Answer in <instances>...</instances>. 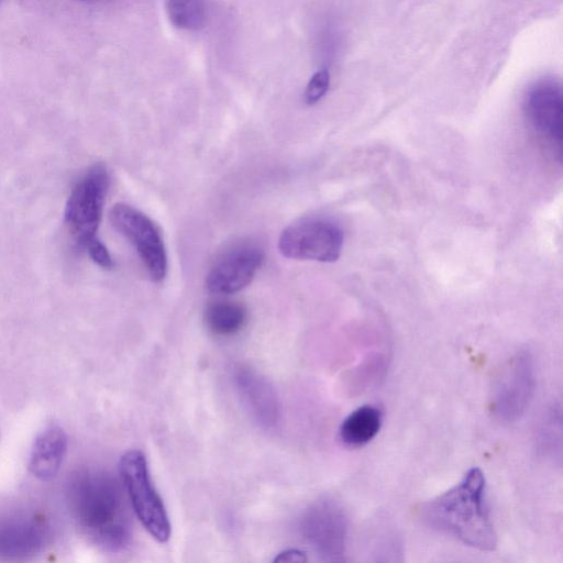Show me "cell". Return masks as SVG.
<instances>
[{
  "label": "cell",
  "mask_w": 563,
  "mask_h": 563,
  "mask_svg": "<svg viewBox=\"0 0 563 563\" xmlns=\"http://www.w3.org/2000/svg\"><path fill=\"white\" fill-rule=\"evenodd\" d=\"M66 493L75 521L93 544L110 552L128 548L132 520L115 477L101 470H78L69 477Z\"/></svg>",
  "instance_id": "1"
},
{
  "label": "cell",
  "mask_w": 563,
  "mask_h": 563,
  "mask_svg": "<svg viewBox=\"0 0 563 563\" xmlns=\"http://www.w3.org/2000/svg\"><path fill=\"white\" fill-rule=\"evenodd\" d=\"M419 517L433 530L481 551H493L497 534L486 503V479L478 467L445 493L423 503Z\"/></svg>",
  "instance_id": "2"
},
{
  "label": "cell",
  "mask_w": 563,
  "mask_h": 563,
  "mask_svg": "<svg viewBox=\"0 0 563 563\" xmlns=\"http://www.w3.org/2000/svg\"><path fill=\"white\" fill-rule=\"evenodd\" d=\"M109 184L107 167L93 164L73 187L64 211L65 225L76 244L103 268L113 266L108 249L98 238Z\"/></svg>",
  "instance_id": "3"
},
{
  "label": "cell",
  "mask_w": 563,
  "mask_h": 563,
  "mask_svg": "<svg viewBox=\"0 0 563 563\" xmlns=\"http://www.w3.org/2000/svg\"><path fill=\"white\" fill-rule=\"evenodd\" d=\"M119 472L143 527L158 542L168 541L172 526L163 499L152 484L145 455L139 450L125 452L120 459Z\"/></svg>",
  "instance_id": "4"
},
{
  "label": "cell",
  "mask_w": 563,
  "mask_h": 563,
  "mask_svg": "<svg viewBox=\"0 0 563 563\" xmlns=\"http://www.w3.org/2000/svg\"><path fill=\"white\" fill-rule=\"evenodd\" d=\"M536 389L533 357L528 350L516 352L498 372L490 391L489 407L504 423L519 420L527 411Z\"/></svg>",
  "instance_id": "5"
},
{
  "label": "cell",
  "mask_w": 563,
  "mask_h": 563,
  "mask_svg": "<svg viewBox=\"0 0 563 563\" xmlns=\"http://www.w3.org/2000/svg\"><path fill=\"white\" fill-rule=\"evenodd\" d=\"M344 234L334 221L313 217L288 225L278 239L279 252L288 258L335 262L342 252Z\"/></svg>",
  "instance_id": "6"
},
{
  "label": "cell",
  "mask_w": 563,
  "mask_h": 563,
  "mask_svg": "<svg viewBox=\"0 0 563 563\" xmlns=\"http://www.w3.org/2000/svg\"><path fill=\"white\" fill-rule=\"evenodd\" d=\"M299 531L323 561L344 559L349 519L334 499L323 497L309 505L300 517Z\"/></svg>",
  "instance_id": "7"
},
{
  "label": "cell",
  "mask_w": 563,
  "mask_h": 563,
  "mask_svg": "<svg viewBox=\"0 0 563 563\" xmlns=\"http://www.w3.org/2000/svg\"><path fill=\"white\" fill-rule=\"evenodd\" d=\"M109 219L112 227L134 246L150 278L155 283L162 282L167 274V254L154 222L126 203H115Z\"/></svg>",
  "instance_id": "8"
},
{
  "label": "cell",
  "mask_w": 563,
  "mask_h": 563,
  "mask_svg": "<svg viewBox=\"0 0 563 563\" xmlns=\"http://www.w3.org/2000/svg\"><path fill=\"white\" fill-rule=\"evenodd\" d=\"M523 110L531 128L562 156L563 93L553 78L536 81L526 92Z\"/></svg>",
  "instance_id": "9"
},
{
  "label": "cell",
  "mask_w": 563,
  "mask_h": 563,
  "mask_svg": "<svg viewBox=\"0 0 563 563\" xmlns=\"http://www.w3.org/2000/svg\"><path fill=\"white\" fill-rule=\"evenodd\" d=\"M263 249L250 242L224 251L210 267L206 286L212 294L231 295L245 288L264 262Z\"/></svg>",
  "instance_id": "10"
},
{
  "label": "cell",
  "mask_w": 563,
  "mask_h": 563,
  "mask_svg": "<svg viewBox=\"0 0 563 563\" xmlns=\"http://www.w3.org/2000/svg\"><path fill=\"white\" fill-rule=\"evenodd\" d=\"M51 527L40 512L19 510L0 517V560H23L43 551Z\"/></svg>",
  "instance_id": "11"
},
{
  "label": "cell",
  "mask_w": 563,
  "mask_h": 563,
  "mask_svg": "<svg viewBox=\"0 0 563 563\" xmlns=\"http://www.w3.org/2000/svg\"><path fill=\"white\" fill-rule=\"evenodd\" d=\"M233 382L238 394L252 418L265 430H276L280 422V404L269 382L256 371L240 366Z\"/></svg>",
  "instance_id": "12"
},
{
  "label": "cell",
  "mask_w": 563,
  "mask_h": 563,
  "mask_svg": "<svg viewBox=\"0 0 563 563\" xmlns=\"http://www.w3.org/2000/svg\"><path fill=\"white\" fill-rule=\"evenodd\" d=\"M68 450V437L57 424L46 426L35 437L29 457V471L37 479L47 482L59 472Z\"/></svg>",
  "instance_id": "13"
},
{
  "label": "cell",
  "mask_w": 563,
  "mask_h": 563,
  "mask_svg": "<svg viewBox=\"0 0 563 563\" xmlns=\"http://www.w3.org/2000/svg\"><path fill=\"white\" fill-rule=\"evenodd\" d=\"M383 412L373 405H363L353 410L341 423L339 437L350 448L369 443L380 431Z\"/></svg>",
  "instance_id": "14"
},
{
  "label": "cell",
  "mask_w": 563,
  "mask_h": 563,
  "mask_svg": "<svg viewBox=\"0 0 563 563\" xmlns=\"http://www.w3.org/2000/svg\"><path fill=\"white\" fill-rule=\"evenodd\" d=\"M539 455L549 461L562 460V410L560 404L551 405L543 413L536 432Z\"/></svg>",
  "instance_id": "15"
},
{
  "label": "cell",
  "mask_w": 563,
  "mask_h": 563,
  "mask_svg": "<svg viewBox=\"0 0 563 563\" xmlns=\"http://www.w3.org/2000/svg\"><path fill=\"white\" fill-rule=\"evenodd\" d=\"M247 321L245 308L233 301H216L205 311L207 328L216 335L230 336L240 332Z\"/></svg>",
  "instance_id": "16"
},
{
  "label": "cell",
  "mask_w": 563,
  "mask_h": 563,
  "mask_svg": "<svg viewBox=\"0 0 563 563\" xmlns=\"http://www.w3.org/2000/svg\"><path fill=\"white\" fill-rule=\"evenodd\" d=\"M170 22L181 30H199L208 18L207 0H166Z\"/></svg>",
  "instance_id": "17"
},
{
  "label": "cell",
  "mask_w": 563,
  "mask_h": 563,
  "mask_svg": "<svg viewBox=\"0 0 563 563\" xmlns=\"http://www.w3.org/2000/svg\"><path fill=\"white\" fill-rule=\"evenodd\" d=\"M330 86V74L328 69L318 70L309 80L306 91L305 101L308 104H314L327 93Z\"/></svg>",
  "instance_id": "18"
},
{
  "label": "cell",
  "mask_w": 563,
  "mask_h": 563,
  "mask_svg": "<svg viewBox=\"0 0 563 563\" xmlns=\"http://www.w3.org/2000/svg\"><path fill=\"white\" fill-rule=\"evenodd\" d=\"M307 558L303 552L298 549L285 550L276 555L274 562H305Z\"/></svg>",
  "instance_id": "19"
},
{
  "label": "cell",
  "mask_w": 563,
  "mask_h": 563,
  "mask_svg": "<svg viewBox=\"0 0 563 563\" xmlns=\"http://www.w3.org/2000/svg\"><path fill=\"white\" fill-rule=\"evenodd\" d=\"M81 1H91V0H81Z\"/></svg>",
  "instance_id": "20"
},
{
  "label": "cell",
  "mask_w": 563,
  "mask_h": 563,
  "mask_svg": "<svg viewBox=\"0 0 563 563\" xmlns=\"http://www.w3.org/2000/svg\"><path fill=\"white\" fill-rule=\"evenodd\" d=\"M1 1V0H0Z\"/></svg>",
  "instance_id": "21"
}]
</instances>
